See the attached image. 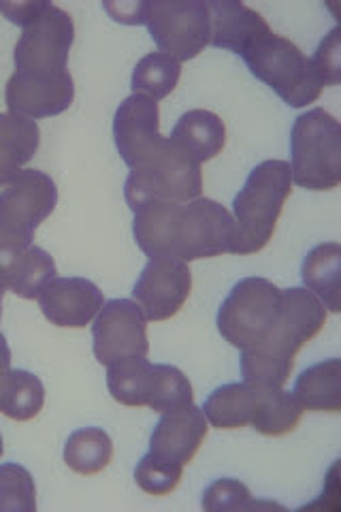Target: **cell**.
Masks as SVG:
<instances>
[{
	"label": "cell",
	"instance_id": "1",
	"mask_svg": "<svg viewBox=\"0 0 341 512\" xmlns=\"http://www.w3.org/2000/svg\"><path fill=\"white\" fill-rule=\"evenodd\" d=\"M290 192L292 171L286 160H265L250 171L233 201V220L237 224L233 254H256L271 242Z\"/></svg>",
	"mask_w": 341,
	"mask_h": 512
},
{
	"label": "cell",
	"instance_id": "2",
	"mask_svg": "<svg viewBox=\"0 0 341 512\" xmlns=\"http://www.w3.org/2000/svg\"><path fill=\"white\" fill-rule=\"evenodd\" d=\"M241 58L250 73L267 84L286 105L301 109L320 99L322 84L312 60L305 58L295 43L275 35L273 30L258 35Z\"/></svg>",
	"mask_w": 341,
	"mask_h": 512
},
{
	"label": "cell",
	"instance_id": "3",
	"mask_svg": "<svg viewBox=\"0 0 341 512\" xmlns=\"http://www.w3.org/2000/svg\"><path fill=\"white\" fill-rule=\"evenodd\" d=\"M292 184L307 190H333L341 182V126L322 107L310 109L292 124Z\"/></svg>",
	"mask_w": 341,
	"mask_h": 512
},
{
	"label": "cell",
	"instance_id": "4",
	"mask_svg": "<svg viewBox=\"0 0 341 512\" xmlns=\"http://www.w3.org/2000/svg\"><path fill=\"white\" fill-rule=\"evenodd\" d=\"M203 195L201 163L192 160L171 139H162L158 152L148 163L131 169L124 197L131 210L148 201L190 203Z\"/></svg>",
	"mask_w": 341,
	"mask_h": 512
},
{
	"label": "cell",
	"instance_id": "5",
	"mask_svg": "<svg viewBox=\"0 0 341 512\" xmlns=\"http://www.w3.org/2000/svg\"><path fill=\"white\" fill-rule=\"evenodd\" d=\"M282 288L267 278H243L222 301L218 310V331L239 350L261 346L278 323Z\"/></svg>",
	"mask_w": 341,
	"mask_h": 512
},
{
	"label": "cell",
	"instance_id": "6",
	"mask_svg": "<svg viewBox=\"0 0 341 512\" xmlns=\"http://www.w3.org/2000/svg\"><path fill=\"white\" fill-rule=\"evenodd\" d=\"M58 188L39 169H22L0 190V242L30 248L41 222L52 216Z\"/></svg>",
	"mask_w": 341,
	"mask_h": 512
},
{
	"label": "cell",
	"instance_id": "7",
	"mask_svg": "<svg viewBox=\"0 0 341 512\" xmlns=\"http://www.w3.org/2000/svg\"><path fill=\"white\" fill-rule=\"evenodd\" d=\"M145 26L158 50L177 62L197 58L211 39V15L203 0L145 3Z\"/></svg>",
	"mask_w": 341,
	"mask_h": 512
},
{
	"label": "cell",
	"instance_id": "8",
	"mask_svg": "<svg viewBox=\"0 0 341 512\" xmlns=\"http://www.w3.org/2000/svg\"><path fill=\"white\" fill-rule=\"evenodd\" d=\"M237 244V224L233 214L214 199H194L182 203L177 220L175 259L184 263L233 254Z\"/></svg>",
	"mask_w": 341,
	"mask_h": 512
},
{
	"label": "cell",
	"instance_id": "9",
	"mask_svg": "<svg viewBox=\"0 0 341 512\" xmlns=\"http://www.w3.org/2000/svg\"><path fill=\"white\" fill-rule=\"evenodd\" d=\"M148 323L137 301H105L92 325L96 361L109 367L124 359L148 357Z\"/></svg>",
	"mask_w": 341,
	"mask_h": 512
},
{
	"label": "cell",
	"instance_id": "10",
	"mask_svg": "<svg viewBox=\"0 0 341 512\" xmlns=\"http://www.w3.org/2000/svg\"><path fill=\"white\" fill-rule=\"evenodd\" d=\"M73 39L75 26L71 15L50 3L35 24L24 28V35L15 45V71L39 75L69 71L67 60Z\"/></svg>",
	"mask_w": 341,
	"mask_h": 512
},
{
	"label": "cell",
	"instance_id": "11",
	"mask_svg": "<svg viewBox=\"0 0 341 512\" xmlns=\"http://www.w3.org/2000/svg\"><path fill=\"white\" fill-rule=\"evenodd\" d=\"M192 291L188 263L173 256H158L143 267L133 288V297L152 323L169 320L184 308Z\"/></svg>",
	"mask_w": 341,
	"mask_h": 512
},
{
	"label": "cell",
	"instance_id": "12",
	"mask_svg": "<svg viewBox=\"0 0 341 512\" xmlns=\"http://www.w3.org/2000/svg\"><path fill=\"white\" fill-rule=\"evenodd\" d=\"M327 323V308L307 288L282 291V308L269 338L256 348H267L275 355L295 359L297 352L322 331Z\"/></svg>",
	"mask_w": 341,
	"mask_h": 512
},
{
	"label": "cell",
	"instance_id": "13",
	"mask_svg": "<svg viewBox=\"0 0 341 512\" xmlns=\"http://www.w3.org/2000/svg\"><path fill=\"white\" fill-rule=\"evenodd\" d=\"M73 99L75 84L69 71L50 75L15 71L5 92L9 114L28 120L58 116L73 105Z\"/></svg>",
	"mask_w": 341,
	"mask_h": 512
},
{
	"label": "cell",
	"instance_id": "14",
	"mask_svg": "<svg viewBox=\"0 0 341 512\" xmlns=\"http://www.w3.org/2000/svg\"><path fill=\"white\" fill-rule=\"evenodd\" d=\"M160 111L158 103L148 96L131 94L118 107L116 118H113V139L124 163L135 169L148 163L158 152L160 143Z\"/></svg>",
	"mask_w": 341,
	"mask_h": 512
},
{
	"label": "cell",
	"instance_id": "15",
	"mask_svg": "<svg viewBox=\"0 0 341 512\" xmlns=\"http://www.w3.org/2000/svg\"><path fill=\"white\" fill-rule=\"evenodd\" d=\"M39 306L56 327H86L103 308V291L86 278H54L37 297Z\"/></svg>",
	"mask_w": 341,
	"mask_h": 512
},
{
	"label": "cell",
	"instance_id": "16",
	"mask_svg": "<svg viewBox=\"0 0 341 512\" xmlns=\"http://www.w3.org/2000/svg\"><path fill=\"white\" fill-rule=\"evenodd\" d=\"M209 423L197 406L160 416L150 438V455L177 466H188L207 438Z\"/></svg>",
	"mask_w": 341,
	"mask_h": 512
},
{
	"label": "cell",
	"instance_id": "17",
	"mask_svg": "<svg viewBox=\"0 0 341 512\" xmlns=\"http://www.w3.org/2000/svg\"><path fill=\"white\" fill-rule=\"evenodd\" d=\"M211 15V39L209 45L218 50H229L237 56L263 32L271 30L261 13L235 0H216L207 3Z\"/></svg>",
	"mask_w": 341,
	"mask_h": 512
},
{
	"label": "cell",
	"instance_id": "18",
	"mask_svg": "<svg viewBox=\"0 0 341 512\" xmlns=\"http://www.w3.org/2000/svg\"><path fill=\"white\" fill-rule=\"evenodd\" d=\"M182 203L173 201H148L135 210L133 233L141 252L150 259L175 254L177 220H180ZM175 259V256H173Z\"/></svg>",
	"mask_w": 341,
	"mask_h": 512
},
{
	"label": "cell",
	"instance_id": "19",
	"mask_svg": "<svg viewBox=\"0 0 341 512\" xmlns=\"http://www.w3.org/2000/svg\"><path fill=\"white\" fill-rule=\"evenodd\" d=\"M169 139L192 160L203 165L224 150L226 128L224 122L211 111L192 109L177 120Z\"/></svg>",
	"mask_w": 341,
	"mask_h": 512
},
{
	"label": "cell",
	"instance_id": "20",
	"mask_svg": "<svg viewBox=\"0 0 341 512\" xmlns=\"http://www.w3.org/2000/svg\"><path fill=\"white\" fill-rule=\"evenodd\" d=\"M258 404H261V389L250 387L248 382H231L209 393L201 410L211 427L241 429L252 425Z\"/></svg>",
	"mask_w": 341,
	"mask_h": 512
},
{
	"label": "cell",
	"instance_id": "21",
	"mask_svg": "<svg viewBox=\"0 0 341 512\" xmlns=\"http://www.w3.org/2000/svg\"><path fill=\"white\" fill-rule=\"evenodd\" d=\"M41 131L35 120L0 114V188H5L39 150Z\"/></svg>",
	"mask_w": 341,
	"mask_h": 512
},
{
	"label": "cell",
	"instance_id": "22",
	"mask_svg": "<svg viewBox=\"0 0 341 512\" xmlns=\"http://www.w3.org/2000/svg\"><path fill=\"white\" fill-rule=\"evenodd\" d=\"M301 278L324 308L337 314L341 310V246L337 242L320 244L307 252L301 265Z\"/></svg>",
	"mask_w": 341,
	"mask_h": 512
},
{
	"label": "cell",
	"instance_id": "23",
	"mask_svg": "<svg viewBox=\"0 0 341 512\" xmlns=\"http://www.w3.org/2000/svg\"><path fill=\"white\" fill-rule=\"evenodd\" d=\"M299 406L310 412H339L341 410V361H320L297 378L290 391Z\"/></svg>",
	"mask_w": 341,
	"mask_h": 512
},
{
	"label": "cell",
	"instance_id": "24",
	"mask_svg": "<svg viewBox=\"0 0 341 512\" xmlns=\"http://www.w3.org/2000/svg\"><path fill=\"white\" fill-rule=\"evenodd\" d=\"M154 363L145 357L124 359L107 367V387L122 406H148L154 389Z\"/></svg>",
	"mask_w": 341,
	"mask_h": 512
},
{
	"label": "cell",
	"instance_id": "25",
	"mask_svg": "<svg viewBox=\"0 0 341 512\" xmlns=\"http://www.w3.org/2000/svg\"><path fill=\"white\" fill-rule=\"evenodd\" d=\"M45 402L43 382L26 370L0 374V412L13 421H30Z\"/></svg>",
	"mask_w": 341,
	"mask_h": 512
},
{
	"label": "cell",
	"instance_id": "26",
	"mask_svg": "<svg viewBox=\"0 0 341 512\" xmlns=\"http://www.w3.org/2000/svg\"><path fill=\"white\" fill-rule=\"evenodd\" d=\"M113 457V444L107 431L99 427L77 429L64 444V463L77 474H99Z\"/></svg>",
	"mask_w": 341,
	"mask_h": 512
},
{
	"label": "cell",
	"instance_id": "27",
	"mask_svg": "<svg viewBox=\"0 0 341 512\" xmlns=\"http://www.w3.org/2000/svg\"><path fill=\"white\" fill-rule=\"evenodd\" d=\"M303 412L290 391H261V404L252 419V427L263 436H286L297 429Z\"/></svg>",
	"mask_w": 341,
	"mask_h": 512
},
{
	"label": "cell",
	"instance_id": "28",
	"mask_svg": "<svg viewBox=\"0 0 341 512\" xmlns=\"http://www.w3.org/2000/svg\"><path fill=\"white\" fill-rule=\"evenodd\" d=\"M182 77V62L154 52L143 56L133 71V94L148 96L152 101H162L169 96Z\"/></svg>",
	"mask_w": 341,
	"mask_h": 512
},
{
	"label": "cell",
	"instance_id": "29",
	"mask_svg": "<svg viewBox=\"0 0 341 512\" xmlns=\"http://www.w3.org/2000/svg\"><path fill=\"white\" fill-rule=\"evenodd\" d=\"M241 376L243 382L261 391L284 389L286 380L290 378L295 359H286L275 355L267 348H250L241 350Z\"/></svg>",
	"mask_w": 341,
	"mask_h": 512
},
{
	"label": "cell",
	"instance_id": "30",
	"mask_svg": "<svg viewBox=\"0 0 341 512\" xmlns=\"http://www.w3.org/2000/svg\"><path fill=\"white\" fill-rule=\"evenodd\" d=\"M56 278V263L50 254L39 246H30L15 263L9 291L22 299H37L43 288Z\"/></svg>",
	"mask_w": 341,
	"mask_h": 512
},
{
	"label": "cell",
	"instance_id": "31",
	"mask_svg": "<svg viewBox=\"0 0 341 512\" xmlns=\"http://www.w3.org/2000/svg\"><path fill=\"white\" fill-rule=\"evenodd\" d=\"M154 370H156L154 389L150 395L148 408L160 414H167V412L184 410L194 404L192 384L182 370H177V367L165 365V363L154 365Z\"/></svg>",
	"mask_w": 341,
	"mask_h": 512
},
{
	"label": "cell",
	"instance_id": "32",
	"mask_svg": "<svg viewBox=\"0 0 341 512\" xmlns=\"http://www.w3.org/2000/svg\"><path fill=\"white\" fill-rule=\"evenodd\" d=\"M37 487L32 474L20 463L0 466V512H35Z\"/></svg>",
	"mask_w": 341,
	"mask_h": 512
},
{
	"label": "cell",
	"instance_id": "33",
	"mask_svg": "<svg viewBox=\"0 0 341 512\" xmlns=\"http://www.w3.org/2000/svg\"><path fill=\"white\" fill-rule=\"evenodd\" d=\"M203 508L209 512L224 510H258V508H278L275 504H263L252 500L250 489L235 478H220L211 483L203 493Z\"/></svg>",
	"mask_w": 341,
	"mask_h": 512
},
{
	"label": "cell",
	"instance_id": "34",
	"mask_svg": "<svg viewBox=\"0 0 341 512\" xmlns=\"http://www.w3.org/2000/svg\"><path fill=\"white\" fill-rule=\"evenodd\" d=\"M182 474H184V466H177V463L158 459L148 453L137 463L135 480L145 493L167 495L180 485Z\"/></svg>",
	"mask_w": 341,
	"mask_h": 512
},
{
	"label": "cell",
	"instance_id": "35",
	"mask_svg": "<svg viewBox=\"0 0 341 512\" xmlns=\"http://www.w3.org/2000/svg\"><path fill=\"white\" fill-rule=\"evenodd\" d=\"M312 67L320 79L322 88L337 86L341 82V30L335 26L327 37H324L314 54Z\"/></svg>",
	"mask_w": 341,
	"mask_h": 512
},
{
	"label": "cell",
	"instance_id": "36",
	"mask_svg": "<svg viewBox=\"0 0 341 512\" xmlns=\"http://www.w3.org/2000/svg\"><path fill=\"white\" fill-rule=\"evenodd\" d=\"M47 7H50V3H45V0H24V3L22 0H18V3L0 0V13H3L9 22L22 28L35 24Z\"/></svg>",
	"mask_w": 341,
	"mask_h": 512
},
{
	"label": "cell",
	"instance_id": "37",
	"mask_svg": "<svg viewBox=\"0 0 341 512\" xmlns=\"http://www.w3.org/2000/svg\"><path fill=\"white\" fill-rule=\"evenodd\" d=\"M103 9L109 13V18H113L120 24H145V3L139 0V3H126V0H120V3H109L105 0Z\"/></svg>",
	"mask_w": 341,
	"mask_h": 512
},
{
	"label": "cell",
	"instance_id": "38",
	"mask_svg": "<svg viewBox=\"0 0 341 512\" xmlns=\"http://www.w3.org/2000/svg\"><path fill=\"white\" fill-rule=\"evenodd\" d=\"M11 370V350L5 340V335L0 333V374H5Z\"/></svg>",
	"mask_w": 341,
	"mask_h": 512
},
{
	"label": "cell",
	"instance_id": "39",
	"mask_svg": "<svg viewBox=\"0 0 341 512\" xmlns=\"http://www.w3.org/2000/svg\"><path fill=\"white\" fill-rule=\"evenodd\" d=\"M7 288H9V282H7L3 271H0V316H3V295H5Z\"/></svg>",
	"mask_w": 341,
	"mask_h": 512
},
{
	"label": "cell",
	"instance_id": "40",
	"mask_svg": "<svg viewBox=\"0 0 341 512\" xmlns=\"http://www.w3.org/2000/svg\"><path fill=\"white\" fill-rule=\"evenodd\" d=\"M3 451H5V446H3V436H0V457H3Z\"/></svg>",
	"mask_w": 341,
	"mask_h": 512
}]
</instances>
